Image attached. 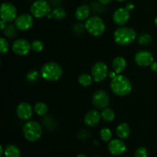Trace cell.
I'll use <instances>...</instances> for the list:
<instances>
[{
  "mask_svg": "<svg viewBox=\"0 0 157 157\" xmlns=\"http://www.w3.org/2000/svg\"><path fill=\"white\" fill-rule=\"evenodd\" d=\"M110 88L112 92L120 96H125L130 93L132 91L131 82L128 78L123 75H117L112 78L110 83Z\"/></svg>",
  "mask_w": 157,
  "mask_h": 157,
  "instance_id": "obj_1",
  "label": "cell"
},
{
  "mask_svg": "<svg viewBox=\"0 0 157 157\" xmlns=\"http://www.w3.org/2000/svg\"><path fill=\"white\" fill-rule=\"evenodd\" d=\"M136 32L132 28L121 27L118 28L113 34V38L117 44L120 46H128L135 40Z\"/></svg>",
  "mask_w": 157,
  "mask_h": 157,
  "instance_id": "obj_2",
  "label": "cell"
},
{
  "mask_svg": "<svg viewBox=\"0 0 157 157\" xmlns=\"http://www.w3.org/2000/svg\"><path fill=\"white\" fill-rule=\"evenodd\" d=\"M63 71L60 65L54 62L45 63L41 69V75L44 79L49 82L57 81L61 77Z\"/></svg>",
  "mask_w": 157,
  "mask_h": 157,
  "instance_id": "obj_3",
  "label": "cell"
},
{
  "mask_svg": "<svg viewBox=\"0 0 157 157\" xmlns=\"http://www.w3.org/2000/svg\"><path fill=\"white\" fill-rule=\"evenodd\" d=\"M23 134L28 141L36 142L41 138L42 128L38 122L29 121L23 126Z\"/></svg>",
  "mask_w": 157,
  "mask_h": 157,
  "instance_id": "obj_4",
  "label": "cell"
},
{
  "mask_svg": "<svg viewBox=\"0 0 157 157\" xmlns=\"http://www.w3.org/2000/svg\"><path fill=\"white\" fill-rule=\"evenodd\" d=\"M85 29L90 35L94 36H100L102 35L105 31V24L102 18L97 15L89 17L86 20Z\"/></svg>",
  "mask_w": 157,
  "mask_h": 157,
  "instance_id": "obj_5",
  "label": "cell"
},
{
  "mask_svg": "<svg viewBox=\"0 0 157 157\" xmlns=\"http://www.w3.org/2000/svg\"><path fill=\"white\" fill-rule=\"evenodd\" d=\"M30 11L32 15L35 18H42L50 13L51 6L46 0H37L32 3Z\"/></svg>",
  "mask_w": 157,
  "mask_h": 157,
  "instance_id": "obj_6",
  "label": "cell"
},
{
  "mask_svg": "<svg viewBox=\"0 0 157 157\" xmlns=\"http://www.w3.org/2000/svg\"><path fill=\"white\" fill-rule=\"evenodd\" d=\"M1 18L6 22H11L17 18V9L14 5L9 2H4L2 4Z\"/></svg>",
  "mask_w": 157,
  "mask_h": 157,
  "instance_id": "obj_7",
  "label": "cell"
},
{
  "mask_svg": "<svg viewBox=\"0 0 157 157\" xmlns=\"http://www.w3.org/2000/svg\"><path fill=\"white\" fill-rule=\"evenodd\" d=\"M108 75V68L102 62H96L91 69V75L95 82H102Z\"/></svg>",
  "mask_w": 157,
  "mask_h": 157,
  "instance_id": "obj_8",
  "label": "cell"
},
{
  "mask_svg": "<svg viewBox=\"0 0 157 157\" xmlns=\"http://www.w3.org/2000/svg\"><path fill=\"white\" fill-rule=\"evenodd\" d=\"M92 103L98 109H105L110 103L109 95L104 90L97 91L92 96Z\"/></svg>",
  "mask_w": 157,
  "mask_h": 157,
  "instance_id": "obj_9",
  "label": "cell"
},
{
  "mask_svg": "<svg viewBox=\"0 0 157 157\" xmlns=\"http://www.w3.org/2000/svg\"><path fill=\"white\" fill-rule=\"evenodd\" d=\"M31 49V44L24 38L16 39L12 44V51L18 55H26Z\"/></svg>",
  "mask_w": 157,
  "mask_h": 157,
  "instance_id": "obj_10",
  "label": "cell"
},
{
  "mask_svg": "<svg viewBox=\"0 0 157 157\" xmlns=\"http://www.w3.org/2000/svg\"><path fill=\"white\" fill-rule=\"evenodd\" d=\"M15 26L18 30H28L33 26V18L32 15L28 13L21 14L18 15L15 19Z\"/></svg>",
  "mask_w": 157,
  "mask_h": 157,
  "instance_id": "obj_11",
  "label": "cell"
},
{
  "mask_svg": "<svg viewBox=\"0 0 157 157\" xmlns=\"http://www.w3.org/2000/svg\"><path fill=\"white\" fill-rule=\"evenodd\" d=\"M135 62L140 66H149L153 62V55L149 51L140 50L136 52L134 57Z\"/></svg>",
  "mask_w": 157,
  "mask_h": 157,
  "instance_id": "obj_12",
  "label": "cell"
},
{
  "mask_svg": "<svg viewBox=\"0 0 157 157\" xmlns=\"http://www.w3.org/2000/svg\"><path fill=\"white\" fill-rule=\"evenodd\" d=\"M130 16V11L127 10L126 8H119L113 12V22L117 26H122L128 22Z\"/></svg>",
  "mask_w": 157,
  "mask_h": 157,
  "instance_id": "obj_13",
  "label": "cell"
},
{
  "mask_svg": "<svg viewBox=\"0 0 157 157\" xmlns=\"http://www.w3.org/2000/svg\"><path fill=\"white\" fill-rule=\"evenodd\" d=\"M16 114L21 120H29L33 114V109L29 103H21L16 108Z\"/></svg>",
  "mask_w": 157,
  "mask_h": 157,
  "instance_id": "obj_14",
  "label": "cell"
},
{
  "mask_svg": "<svg viewBox=\"0 0 157 157\" xmlns=\"http://www.w3.org/2000/svg\"><path fill=\"white\" fill-rule=\"evenodd\" d=\"M127 149V146L121 139L110 140L108 144V150L112 155H120L124 153Z\"/></svg>",
  "mask_w": 157,
  "mask_h": 157,
  "instance_id": "obj_15",
  "label": "cell"
},
{
  "mask_svg": "<svg viewBox=\"0 0 157 157\" xmlns=\"http://www.w3.org/2000/svg\"><path fill=\"white\" fill-rule=\"evenodd\" d=\"M101 119V115L97 110H90L84 115V122L89 127L96 126L100 123Z\"/></svg>",
  "mask_w": 157,
  "mask_h": 157,
  "instance_id": "obj_16",
  "label": "cell"
},
{
  "mask_svg": "<svg viewBox=\"0 0 157 157\" xmlns=\"http://www.w3.org/2000/svg\"><path fill=\"white\" fill-rule=\"evenodd\" d=\"M90 7L87 5H82L75 11V17L79 21L87 19L90 15Z\"/></svg>",
  "mask_w": 157,
  "mask_h": 157,
  "instance_id": "obj_17",
  "label": "cell"
},
{
  "mask_svg": "<svg viewBox=\"0 0 157 157\" xmlns=\"http://www.w3.org/2000/svg\"><path fill=\"white\" fill-rule=\"evenodd\" d=\"M112 66H113V69L114 70V72L117 74H119L121 72H122L126 69V67H127V62H126L125 58H123V57H116L113 60Z\"/></svg>",
  "mask_w": 157,
  "mask_h": 157,
  "instance_id": "obj_18",
  "label": "cell"
},
{
  "mask_svg": "<svg viewBox=\"0 0 157 157\" xmlns=\"http://www.w3.org/2000/svg\"><path fill=\"white\" fill-rule=\"evenodd\" d=\"M117 134L118 137H120L122 139H127L130 135V128L129 125L126 123H122L118 125L116 129Z\"/></svg>",
  "mask_w": 157,
  "mask_h": 157,
  "instance_id": "obj_19",
  "label": "cell"
},
{
  "mask_svg": "<svg viewBox=\"0 0 157 157\" xmlns=\"http://www.w3.org/2000/svg\"><path fill=\"white\" fill-rule=\"evenodd\" d=\"M4 155L5 157H21V152L16 146L9 145L5 149Z\"/></svg>",
  "mask_w": 157,
  "mask_h": 157,
  "instance_id": "obj_20",
  "label": "cell"
},
{
  "mask_svg": "<svg viewBox=\"0 0 157 157\" xmlns=\"http://www.w3.org/2000/svg\"><path fill=\"white\" fill-rule=\"evenodd\" d=\"M66 16V12L64 9L60 7H57L52 11V12L48 14V18H51L53 17L56 20L64 19Z\"/></svg>",
  "mask_w": 157,
  "mask_h": 157,
  "instance_id": "obj_21",
  "label": "cell"
},
{
  "mask_svg": "<svg viewBox=\"0 0 157 157\" xmlns=\"http://www.w3.org/2000/svg\"><path fill=\"white\" fill-rule=\"evenodd\" d=\"M93 79L94 78L93 77H92V75L84 73L79 75V77H78V83H79L81 86L87 87V86H90V85L92 84Z\"/></svg>",
  "mask_w": 157,
  "mask_h": 157,
  "instance_id": "obj_22",
  "label": "cell"
},
{
  "mask_svg": "<svg viewBox=\"0 0 157 157\" xmlns=\"http://www.w3.org/2000/svg\"><path fill=\"white\" fill-rule=\"evenodd\" d=\"M101 118L106 122H112L115 118V113L111 109L105 108L101 112Z\"/></svg>",
  "mask_w": 157,
  "mask_h": 157,
  "instance_id": "obj_23",
  "label": "cell"
},
{
  "mask_svg": "<svg viewBox=\"0 0 157 157\" xmlns=\"http://www.w3.org/2000/svg\"><path fill=\"white\" fill-rule=\"evenodd\" d=\"M35 112L38 114V115H44L48 111V107L44 103H38L35 104V108H34Z\"/></svg>",
  "mask_w": 157,
  "mask_h": 157,
  "instance_id": "obj_24",
  "label": "cell"
},
{
  "mask_svg": "<svg viewBox=\"0 0 157 157\" xmlns=\"http://www.w3.org/2000/svg\"><path fill=\"white\" fill-rule=\"evenodd\" d=\"M100 136H101L102 140L105 142H108L111 139L112 132L110 129H109L108 128H103L101 130V132H100Z\"/></svg>",
  "mask_w": 157,
  "mask_h": 157,
  "instance_id": "obj_25",
  "label": "cell"
},
{
  "mask_svg": "<svg viewBox=\"0 0 157 157\" xmlns=\"http://www.w3.org/2000/svg\"><path fill=\"white\" fill-rule=\"evenodd\" d=\"M16 26L13 25H9L6 26V29L4 30L5 35L9 38H13L16 35Z\"/></svg>",
  "mask_w": 157,
  "mask_h": 157,
  "instance_id": "obj_26",
  "label": "cell"
},
{
  "mask_svg": "<svg viewBox=\"0 0 157 157\" xmlns=\"http://www.w3.org/2000/svg\"><path fill=\"white\" fill-rule=\"evenodd\" d=\"M31 49L35 52H39L44 49V44L40 40H35L31 44Z\"/></svg>",
  "mask_w": 157,
  "mask_h": 157,
  "instance_id": "obj_27",
  "label": "cell"
},
{
  "mask_svg": "<svg viewBox=\"0 0 157 157\" xmlns=\"http://www.w3.org/2000/svg\"><path fill=\"white\" fill-rule=\"evenodd\" d=\"M152 38L150 36V35L147 33H144L142 35H140L138 38V42L140 45H144V46H146V45H148L151 42Z\"/></svg>",
  "mask_w": 157,
  "mask_h": 157,
  "instance_id": "obj_28",
  "label": "cell"
},
{
  "mask_svg": "<svg viewBox=\"0 0 157 157\" xmlns=\"http://www.w3.org/2000/svg\"><path fill=\"white\" fill-rule=\"evenodd\" d=\"M9 51V43L6 41L5 38L2 37L0 38V52H1L2 55L6 53Z\"/></svg>",
  "mask_w": 157,
  "mask_h": 157,
  "instance_id": "obj_29",
  "label": "cell"
},
{
  "mask_svg": "<svg viewBox=\"0 0 157 157\" xmlns=\"http://www.w3.org/2000/svg\"><path fill=\"white\" fill-rule=\"evenodd\" d=\"M148 152L147 149L144 147H140L136 150L134 153V157H147Z\"/></svg>",
  "mask_w": 157,
  "mask_h": 157,
  "instance_id": "obj_30",
  "label": "cell"
},
{
  "mask_svg": "<svg viewBox=\"0 0 157 157\" xmlns=\"http://www.w3.org/2000/svg\"><path fill=\"white\" fill-rule=\"evenodd\" d=\"M89 136H90V132L87 130H81L78 132V137L81 139H86L89 138Z\"/></svg>",
  "mask_w": 157,
  "mask_h": 157,
  "instance_id": "obj_31",
  "label": "cell"
},
{
  "mask_svg": "<svg viewBox=\"0 0 157 157\" xmlns=\"http://www.w3.org/2000/svg\"><path fill=\"white\" fill-rule=\"evenodd\" d=\"M38 72H35V71H32V72H29V75H28V76H27V78H28V79L30 80L31 82H32V81H35V80L38 79Z\"/></svg>",
  "mask_w": 157,
  "mask_h": 157,
  "instance_id": "obj_32",
  "label": "cell"
},
{
  "mask_svg": "<svg viewBox=\"0 0 157 157\" xmlns=\"http://www.w3.org/2000/svg\"><path fill=\"white\" fill-rule=\"evenodd\" d=\"M150 66L152 71H153V72H157V62H153Z\"/></svg>",
  "mask_w": 157,
  "mask_h": 157,
  "instance_id": "obj_33",
  "label": "cell"
},
{
  "mask_svg": "<svg viewBox=\"0 0 157 157\" xmlns=\"http://www.w3.org/2000/svg\"><path fill=\"white\" fill-rule=\"evenodd\" d=\"M98 1L102 5H108L111 2L112 0H98Z\"/></svg>",
  "mask_w": 157,
  "mask_h": 157,
  "instance_id": "obj_34",
  "label": "cell"
},
{
  "mask_svg": "<svg viewBox=\"0 0 157 157\" xmlns=\"http://www.w3.org/2000/svg\"><path fill=\"white\" fill-rule=\"evenodd\" d=\"M126 9H127L128 11H130L132 10V9H134V6H133L132 3H128V4L127 5V6H126Z\"/></svg>",
  "mask_w": 157,
  "mask_h": 157,
  "instance_id": "obj_35",
  "label": "cell"
},
{
  "mask_svg": "<svg viewBox=\"0 0 157 157\" xmlns=\"http://www.w3.org/2000/svg\"><path fill=\"white\" fill-rule=\"evenodd\" d=\"M0 25H1V29L2 30H3L4 31L5 29H6V22H4V21H2V20L1 21V22H0Z\"/></svg>",
  "mask_w": 157,
  "mask_h": 157,
  "instance_id": "obj_36",
  "label": "cell"
},
{
  "mask_svg": "<svg viewBox=\"0 0 157 157\" xmlns=\"http://www.w3.org/2000/svg\"><path fill=\"white\" fill-rule=\"evenodd\" d=\"M108 75H109V76L110 77V78H114L115 76H116L117 73L115 72H108Z\"/></svg>",
  "mask_w": 157,
  "mask_h": 157,
  "instance_id": "obj_37",
  "label": "cell"
},
{
  "mask_svg": "<svg viewBox=\"0 0 157 157\" xmlns=\"http://www.w3.org/2000/svg\"><path fill=\"white\" fill-rule=\"evenodd\" d=\"M0 151H1V152H0V156H2V155L4 154V152H5V150H3L2 146H0Z\"/></svg>",
  "mask_w": 157,
  "mask_h": 157,
  "instance_id": "obj_38",
  "label": "cell"
},
{
  "mask_svg": "<svg viewBox=\"0 0 157 157\" xmlns=\"http://www.w3.org/2000/svg\"><path fill=\"white\" fill-rule=\"evenodd\" d=\"M77 157H87V156L86 155H84V154H79Z\"/></svg>",
  "mask_w": 157,
  "mask_h": 157,
  "instance_id": "obj_39",
  "label": "cell"
},
{
  "mask_svg": "<svg viewBox=\"0 0 157 157\" xmlns=\"http://www.w3.org/2000/svg\"><path fill=\"white\" fill-rule=\"evenodd\" d=\"M154 23H155V25H156V26H157V16L156 17V18H155V19H154Z\"/></svg>",
  "mask_w": 157,
  "mask_h": 157,
  "instance_id": "obj_40",
  "label": "cell"
},
{
  "mask_svg": "<svg viewBox=\"0 0 157 157\" xmlns=\"http://www.w3.org/2000/svg\"><path fill=\"white\" fill-rule=\"evenodd\" d=\"M116 1H117V2H124V1H126V0H116Z\"/></svg>",
  "mask_w": 157,
  "mask_h": 157,
  "instance_id": "obj_41",
  "label": "cell"
},
{
  "mask_svg": "<svg viewBox=\"0 0 157 157\" xmlns=\"http://www.w3.org/2000/svg\"><path fill=\"white\" fill-rule=\"evenodd\" d=\"M94 157H99V156H94Z\"/></svg>",
  "mask_w": 157,
  "mask_h": 157,
  "instance_id": "obj_42",
  "label": "cell"
}]
</instances>
